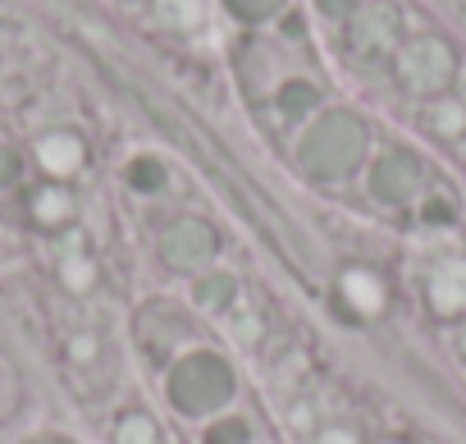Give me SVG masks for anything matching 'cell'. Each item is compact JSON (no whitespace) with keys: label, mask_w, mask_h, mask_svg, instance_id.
Here are the masks:
<instances>
[{"label":"cell","mask_w":466,"mask_h":444,"mask_svg":"<svg viewBox=\"0 0 466 444\" xmlns=\"http://www.w3.org/2000/svg\"><path fill=\"white\" fill-rule=\"evenodd\" d=\"M361 151H366V129L348 115H329L302 142V170L311 179H348L361 165Z\"/></svg>","instance_id":"2"},{"label":"cell","mask_w":466,"mask_h":444,"mask_svg":"<svg viewBox=\"0 0 466 444\" xmlns=\"http://www.w3.org/2000/svg\"><path fill=\"white\" fill-rule=\"evenodd\" d=\"M233 298H238V284H233V275H201V280H197V303H201V307L219 312V307H228Z\"/></svg>","instance_id":"6"},{"label":"cell","mask_w":466,"mask_h":444,"mask_svg":"<svg viewBox=\"0 0 466 444\" xmlns=\"http://www.w3.org/2000/svg\"><path fill=\"white\" fill-rule=\"evenodd\" d=\"M233 5H238L243 15H252V19H261V15H270L279 0H233Z\"/></svg>","instance_id":"8"},{"label":"cell","mask_w":466,"mask_h":444,"mask_svg":"<svg viewBox=\"0 0 466 444\" xmlns=\"http://www.w3.org/2000/svg\"><path fill=\"white\" fill-rule=\"evenodd\" d=\"M215 248H219L215 230L206 225V220H192V215L178 220V225L165 234V243H160V253H165V262L174 271H206L215 262Z\"/></svg>","instance_id":"3"},{"label":"cell","mask_w":466,"mask_h":444,"mask_svg":"<svg viewBox=\"0 0 466 444\" xmlns=\"http://www.w3.org/2000/svg\"><path fill=\"white\" fill-rule=\"evenodd\" d=\"M375 197L380 201H407L416 188H420V165H416V156H407V151H389L380 165H375Z\"/></svg>","instance_id":"5"},{"label":"cell","mask_w":466,"mask_h":444,"mask_svg":"<svg viewBox=\"0 0 466 444\" xmlns=\"http://www.w3.org/2000/svg\"><path fill=\"white\" fill-rule=\"evenodd\" d=\"M461 357H466V330H461Z\"/></svg>","instance_id":"9"},{"label":"cell","mask_w":466,"mask_h":444,"mask_svg":"<svg viewBox=\"0 0 466 444\" xmlns=\"http://www.w3.org/2000/svg\"><path fill=\"white\" fill-rule=\"evenodd\" d=\"M402 78L416 92H443L452 78V60H448L443 42H416L402 60Z\"/></svg>","instance_id":"4"},{"label":"cell","mask_w":466,"mask_h":444,"mask_svg":"<svg viewBox=\"0 0 466 444\" xmlns=\"http://www.w3.org/2000/svg\"><path fill=\"white\" fill-rule=\"evenodd\" d=\"M252 439V426L243 417H219L206 426V444H248Z\"/></svg>","instance_id":"7"},{"label":"cell","mask_w":466,"mask_h":444,"mask_svg":"<svg viewBox=\"0 0 466 444\" xmlns=\"http://www.w3.org/2000/svg\"><path fill=\"white\" fill-rule=\"evenodd\" d=\"M233 367L219 353H187L169 371V403L187 417H206L233 398Z\"/></svg>","instance_id":"1"}]
</instances>
